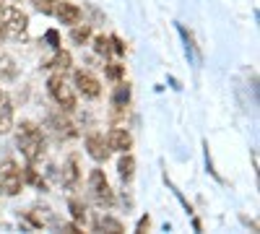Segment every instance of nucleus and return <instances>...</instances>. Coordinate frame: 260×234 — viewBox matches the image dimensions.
Returning a JSON list of instances; mask_svg holds the SVG:
<instances>
[{"label": "nucleus", "mask_w": 260, "mask_h": 234, "mask_svg": "<svg viewBox=\"0 0 260 234\" xmlns=\"http://www.w3.org/2000/svg\"><path fill=\"white\" fill-rule=\"evenodd\" d=\"M104 76L110 81H122L125 78V65H120V62H107V65H104Z\"/></svg>", "instance_id": "obj_21"}, {"label": "nucleus", "mask_w": 260, "mask_h": 234, "mask_svg": "<svg viewBox=\"0 0 260 234\" xmlns=\"http://www.w3.org/2000/svg\"><path fill=\"white\" fill-rule=\"evenodd\" d=\"M47 89H50V96L57 102V107L60 110H65V112H73L76 110V94H73V89L65 83V78H62V73H52L50 76V81H47Z\"/></svg>", "instance_id": "obj_2"}, {"label": "nucleus", "mask_w": 260, "mask_h": 234, "mask_svg": "<svg viewBox=\"0 0 260 234\" xmlns=\"http://www.w3.org/2000/svg\"><path fill=\"white\" fill-rule=\"evenodd\" d=\"M107 146H110V151H130L133 148V136H130L125 127H112L110 133H107Z\"/></svg>", "instance_id": "obj_8"}, {"label": "nucleus", "mask_w": 260, "mask_h": 234, "mask_svg": "<svg viewBox=\"0 0 260 234\" xmlns=\"http://www.w3.org/2000/svg\"><path fill=\"white\" fill-rule=\"evenodd\" d=\"M96 231H107V234H125V224L115 216H102L96 224H94Z\"/></svg>", "instance_id": "obj_11"}, {"label": "nucleus", "mask_w": 260, "mask_h": 234, "mask_svg": "<svg viewBox=\"0 0 260 234\" xmlns=\"http://www.w3.org/2000/svg\"><path fill=\"white\" fill-rule=\"evenodd\" d=\"M110 45H112V50H115L117 55H125V45H122L120 37H110Z\"/></svg>", "instance_id": "obj_25"}, {"label": "nucleus", "mask_w": 260, "mask_h": 234, "mask_svg": "<svg viewBox=\"0 0 260 234\" xmlns=\"http://www.w3.org/2000/svg\"><path fill=\"white\" fill-rule=\"evenodd\" d=\"M47 122L52 125V130H55L57 136H65V138L76 136V130H73V122H71V120H65V117H60V115H50V120H47Z\"/></svg>", "instance_id": "obj_13"}, {"label": "nucleus", "mask_w": 260, "mask_h": 234, "mask_svg": "<svg viewBox=\"0 0 260 234\" xmlns=\"http://www.w3.org/2000/svg\"><path fill=\"white\" fill-rule=\"evenodd\" d=\"M89 187H91L94 200H96L102 208H110V206L115 203V193H112V187H110V182H107V177H104L102 169H91V175H89Z\"/></svg>", "instance_id": "obj_4"}, {"label": "nucleus", "mask_w": 260, "mask_h": 234, "mask_svg": "<svg viewBox=\"0 0 260 234\" xmlns=\"http://www.w3.org/2000/svg\"><path fill=\"white\" fill-rule=\"evenodd\" d=\"M62 231H68V234H78V224H62Z\"/></svg>", "instance_id": "obj_27"}, {"label": "nucleus", "mask_w": 260, "mask_h": 234, "mask_svg": "<svg viewBox=\"0 0 260 234\" xmlns=\"http://www.w3.org/2000/svg\"><path fill=\"white\" fill-rule=\"evenodd\" d=\"M117 172H120V180H122V182H130V180H133V175H136V159L130 156L127 151H125L122 159L117 161Z\"/></svg>", "instance_id": "obj_12"}, {"label": "nucleus", "mask_w": 260, "mask_h": 234, "mask_svg": "<svg viewBox=\"0 0 260 234\" xmlns=\"http://www.w3.org/2000/svg\"><path fill=\"white\" fill-rule=\"evenodd\" d=\"M86 151H89V156L94 159V161H107L110 159V146H107V138L102 136V133H89L86 136Z\"/></svg>", "instance_id": "obj_6"}, {"label": "nucleus", "mask_w": 260, "mask_h": 234, "mask_svg": "<svg viewBox=\"0 0 260 234\" xmlns=\"http://www.w3.org/2000/svg\"><path fill=\"white\" fill-rule=\"evenodd\" d=\"M130 94H133V91H130L127 83L125 81H117L115 94H112V104H115V107H125V104L130 102Z\"/></svg>", "instance_id": "obj_16"}, {"label": "nucleus", "mask_w": 260, "mask_h": 234, "mask_svg": "<svg viewBox=\"0 0 260 234\" xmlns=\"http://www.w3.org/2000/svg\"><path fill=\"white\" fill-rule=\"evenodd\" d=\"M94 50H96L99 55H110V52H112V47H110V37L99 34V37L94 39Z\"/></svg>", "instance_id": "obj_23"}, {"label": "nucleus", "mask_w": 260, "mask_h": 234, "mask_svg": "<svg viewBox=\"0 0 260 234\" xmlns=\"http://www.w3.org/2000/svg\"><path fill=\"white\" fill-rule=\"evenodd\" d=\"M45 39H47V45H50L52 50H57V47H60V34H57L55 29H47V34H45Z\"/></svg>", "instance_id": "obj_24"}, {"label": "nucleus", "mask_w": 260, "mask_h": 234, "mask_svg": "<svg viewBox=\"0 0 260 234\" xmlns=\"http://www.w3.org/2000/svg\"><path fill=\"white\" fill-rule=\"evenodd\" d=\"M29 29V16L21 11V8H8V24H6V31H11V37H24Z\"/></svg>", "instance_id": "obj_7"}, {"label": "nucleus", "mask_w": 260, "mask_h": 234, "mask_svg": "<svg viewBox=\"0 0 260 234\" xmlns=\"http://www.w3.org/2000/svg\"><path fill=\"white\" fill-rule=\"evenodd\" d=\"M6 37V21H3V16H0V39Z\"/></svg>", "instance_id": "obj_28"}, {"label": "nucleus", "mask_w": 260, "mask_h": 234, "mask_svg": "<svg viewBox=\"0 0 260 234\" xmlns=\"http://www.w3.org/2000/svg\"><path fill=\"white\" fill-rule=\"evenodd\" d=\"M68 208H71V216H73V221H78V224H86V206H83L81 200L71 198V200H68Z\"/></svg>", "instance_id": "obj_19"}, {"label": "nucleus", "mask_w": 260, "mask_h": 234, "mask_svg": "<svg viewBox=\"0 0 260 234\" xmlns=\"http://www.w3.org/2000/svg\"><path fill=\"white\" fill-rule=\"evenodd\" d=\"M78 177H81L78 161H76V159H68V164L62 166V185H65V187H76V185H78Z\"/></svg>", "instance_id": "obj_14"}, {"label": "nucleus", "mask_w": 260, "mask_h": 234, "mask_svg": "<svg viewBox=\"0 0 260 234\" xmlns=\"http://www.w3.org/2000/svg\"><path fill=\"white\" fill-rule=\"evenodd\" d=\"M71 52H62L60 47H57V52H55V57L47 62V68H55V71H60V73H65V71H71Z\"/></svg>", "instance_id": "obj_15"}, {"label": "nucleus", "mask_w": 260, "mask_h": 234, "mask_svg": "<svg viewBox=\"0 0 260 234\" xmlns=\"http://www.w3.org/2000/svg\"><path fill=\"white\" fill-rule=\"evenodd\" d=\"M31 3H34V8H37L39 13L52 16V13L57 11V6H60V0H31Z\"/></svg>", "instance_id": "obj_22"}, {"label": "nucleus", "mask_w": 260, "mask_h": 234, "mask_svg": "<svg viewBox=\"0 0 260 234\" xmlns=\"http://www.w3.org/2000/svg\"><path fill=\"white\" fill-rule=\"evenodd\" d=\"M24 187V177H21V166L13 159L0 161V190L6 195H18Z\"/></svg>", "instance_id": "obj_3"}, {"label": "nucleus", "mask_w": 260, "mask_h": 234, "mask_svg": "<svg viewBox=\"0 0 260 234\" xmlns=\"http://www.w3.org/2000/svg\"><path fill=\"white\" fill-rule=\"evenodd\" d=\"M71 39L76 42V45H86V42L91 39V26H89V24H76V26H71Z\"/></svg>", "instance_id": "obj_18"}, {"label": "nucleus", "mask_w": 260, "mask_h": 234, "mask_svg": "<svg viewBox=\"0 0 260 234\" xmlns=\"http://www.w3.org/2000/svg\"><path fill=\"white\" fill-rule=\"evenodd\" d=\"M16 143H18L21 154H24V159H26L29 164H37V161L45 159L47 141H45V136H42V130H39L34 122L24 120V122L18 125V138H16Z\"/></svg>", "instance_id": "obj_1"}, {"label": "nucleus", "mask_w": 260, "mask_h": 234, "mask_svg": "<svg viewBox=\"0 0 260 234\" xmlns=\"http://www.w3.org/2000/svg\"><path fill=\"white\" fill-rule=\"evenodd\" d=\"M177 31H180V37L185 39V50H187V55H190V60L192 62H201V52L195 50V45H192V34L182 26V24H177Z\"/></svg>", "instance_id": "obj_17"}, {"label": "nucleus", "mask_w": 260, "mask_h": 234, "mask_svg": "<svg viewBox=\"0 0 260 234\" xmlns=\"http://www.w3.org/2000/svg\"><path fill=\"white\" fill-rule=\"evenodd\" d=\"M21 177H24L26 182H31V185H37V187H42V190H47L45 180H42V177L37 175V169H34V164H29L26 169H21Z\"/></svg>", "instance_id": "obj_20"}, {"label": "nucleus", "mask_w": 260, "mask_h": 234, "mask_svg": "<svg viewBox=\"0 0 260 234\" xmlns=\"http://www.w3.org/2000/svg\"><path fill=\"white\" fill-rule=\"evenodd\" d=\"M55 13H57V18H60V24H65V26L81 24V8H78L76 3H60Z\"/></svg>", "instance_id": "obj_10"}, {"label": "nucleus", "mask_w": 260, "mask_h": 234, "mask_svg": "<svg viewBox=\"0 0 260 234\" xmlns=\"http://www.w3.org/2000/svg\"><path fill=\"white\" fill-rule=\"evenodd\" d=\"M73 83H76L78 94H83L86 99H99V96H102V83H99V78L91 76L89 71H76V73H73Z\"/></svg>", "instance_id": "obj_5"}, {"label": "nucleus", "mask_w": 260, "mask_h": 234, "mask_svg": "<svg viewBox=\"0 0 260 234\" xmlns=\"http://www.w3.org/2000/svg\"><path fill=\"white\" fill-rule=\"evenodd\" d=\"M11 127H13V107H11L8 94L0 89V136L11 133Z\"/></svg>", "instance_id": "obj_9"}, {"label": "nucleus", "mask_w": 260, "mask_h": 234, "mask_svg": "<svg viewBox=\"0 0 260 234\" xmlns=\"http://www.w3.org/2000/svg\"><path fill=\"white\" fill-rule=\"evenodd\" d=\"M148 226H151V216H141V221H138L136 231H138V234H146V231H148Z\"/></svg>", "instance_id": "obj_26"}]
</instances>
